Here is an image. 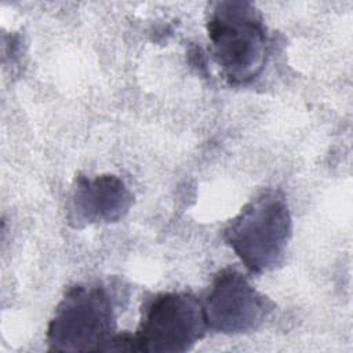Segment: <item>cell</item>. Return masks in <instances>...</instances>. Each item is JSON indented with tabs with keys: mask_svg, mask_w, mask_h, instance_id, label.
Returning a JSON list of instances; mask_svg holds the SVG:
<instances>
[{
	"mask_svg": "<svg viewBox=\"0 0 353 353\" xmlns=\"http://www.w3.org/2000/svg\"><path fill=\"white\" fill-rule=\"evenodd\" d=\"M116 295L101 281L70 287L48 323L46 341L54 352H105L117 334Z\"/></svg>",
	"mask_w": 353,
	"mask_h": 353,
	"instance_id": "3957f363",
	"label": "cell"
},
{
	"mask_svg": "<svg viewBox=\"0 0 353 353\" xmlns=\"http://www.w3.org/2000/svg\"><path fill=\"white\" fill-rule=\"evenodd\" d=\"M201 305L207 330L225 335L256 331L274 309V302L233 268L216 273Z\"/></svg>",
	"mask_w": 353,
	"mask_h": 353,
	"instance_id": "5b68a950",
	"label": "cell"
},
{
	"mask_svg": "<svg viewBox=\"0 0 353 353\" xmlns=\"http://www.w3.org/2000/svg\"><path fill=\"white\" fill-rule=\"evenodd\" d=\"M207 33L212 59L229 84L245 85L261 74L269 41L262 14L252 3H212Z\"/></svg>",
	"mask_w": 353,
	"mask_h": 353,
	"instance_id": "6da1fadb",
	"label": "cell"
},
{
	"mask_svg": "<svg viewBox=\"0 0 353 353\" xmlns=\"http://www.w3.org/2000/svg\"><path fill=\"white\" fill-rule=\"evenodd\" d=\"M207 331L201 299L186 291L159 292L142 306L137 352H188Z\"/></svg>",
	"mask_w": 353,
	"mask_h": 353,
	"instance_id": "277c9868",
	"label": "cell"
},
{
	"mask_svg": "<svg viewBox=\"0 0 353 353\" xmlns=\"http://www.w3.org/2000/svg\"><path fill=\"white\" fill-rule=\"evenodd\" d=\"M291 237V210L285 194L279 189L258 193L223 230L226 244L255 274L281 265Z\"/></svg>",
	"mask_w": 353,
	"mask_h": 353,
	"instance_id": "7a4b0ae2",
	"label": "cell"
},
{
	"mask_svg": "<svg viewBox=\"0 0 353 353\" xmlns=\"http://www.w3.org/2000/svg\"><path fill=\"white\" fill-rule=\"evenodd\" d=\"M132 201V192L117 175H79L66 200V219L77 229L114 223L128 214Z\"/></svg>",
	"mask_w": 353,
	"mask_h": 353,
	"instance_id": "8992f818",
	"label": "cell"
}]
</instances>
